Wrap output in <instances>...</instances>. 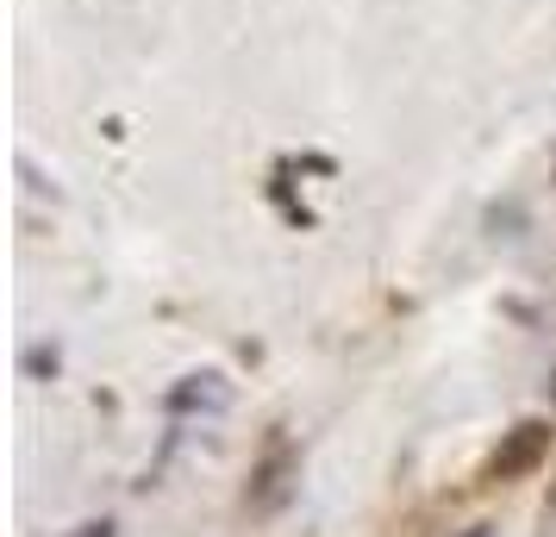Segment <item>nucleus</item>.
Here are the masks:
<instances>
[{"label":"nucleus","instance_id":"nucleus-1","mask_svg":"<svg viewBox=\"0 0 556 537\" xmlns=\"http://www.w3.org/2000/svg\"><path fill=\"white\" fill-rule=\"evenodd\" d=\"M544 450H551V425H544V419H526V425H513V437L494 450L488 475H494V482H519L526 469L544 462Z\"/></svg>","mask_w":556,"mask_h":537},{"label":"nucleus","instance_id":"nucleus-2","mask_svg":"<svg viewBox=\"0 0 556 537\" xmlns=\"http://www.w3.org/2000/svg\"><path fill=\"white\" fill-rule=\"evenodd\" d=\"M169 407L176 412H226L231 407V382L226 375H213V369H201V375H181L176 382V394H169Z\"/></svg>","mask_w":556,"mask_h":537},{"label":"nucleus","instance_id":"nucleus-3","mask_svg":"<svg viewBox=\"0 0 556 537\" xmlns=\"http://www.w3.org/2000/svg\"><path fill=\"white\" fill-rule=\"evenodd\" d=\"M288 475H294V450H276V457H269V469H263V487H256V507H281Z\"/></svg>","mask_w":556,"mask_h":537},{"label":"nucleus","instance_id":"nucleus-4","mask_svg":"<svg viewBox=\"0 0 556 537\" xmlns=\"http://www.w3.org/2000/svg\"><path fill=\"white\" fill-rule=\"evenodd\" d=\"M81 537H113V525H106V519L101 525H81Z\"/></svg>","mask_w":556,"mask_h":537},{"label":"nucleus","instance_id":"nucleus-5","mask_svg":"<svg viewBox=\"0 0 556 537\" xmlns=\"http://www.w3.org/2000/svg\"><path fill=\"white\" fill-rule=\"evenodd\" d=\"M469 537H488V532H469Z\"/></svg>","mask_w":556,"mask_h":537}]
</instances>
